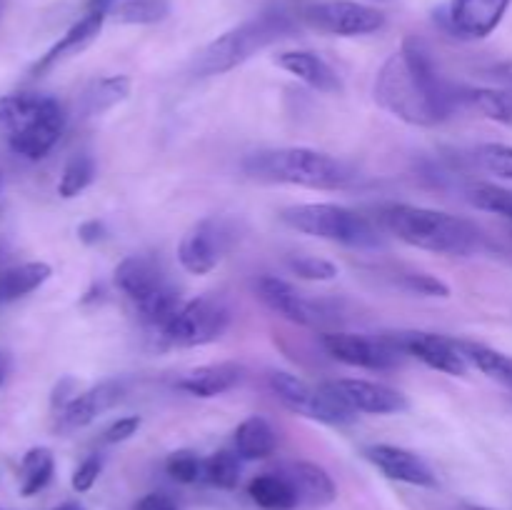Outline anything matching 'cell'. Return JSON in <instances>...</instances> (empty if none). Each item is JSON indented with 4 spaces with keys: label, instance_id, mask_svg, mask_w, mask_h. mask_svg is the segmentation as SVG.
I'll use <instances>...</instances> for the list:
<instances>
[{
    "label": "cell",
    "instance_id": "obj_35",
    "mask_svg": "<svg viewBox=\"0 0 512 510\" xmlns=\"http://www.w3.org/2000/svg\"><path fill=\"white\" fill-rule=\"evenodd\" d=\"M285 263H288V270L293 275L303 280H318V283L335 280L340 273L338 265L325 258H315V255H290Z\"/></svg>",
    "mask_w": 512,
    "mask_h": 510
},
{
    "label": "cell",
    "instance_id": "obj_29",
    "mask_svg": "<svg viewBox=\"0 0 512 510\" xmlns=\"http://www.w3.org/2000/svg\"><path fill=\"white\" fill-rule=\"evenodd\" d=\"M465 105L478 110L485 118L512 128V90L505 88H470L460 95Z\"/></svg>",
    "mask_w": 512,
    "mask_h": 510
},
{
    "label": "cell",
    "instance_id": "obj_26",
    "mask_svg": "<svg viewBox=\"0 0 512 510\" xmlns=\"http://www.w3.org/2000/svg\"><path fill=\"white\" fill-rule=\"evenodd\" d=\"M248 495L263 510H293L300 505L298 490L285 473H263L250 480Z\"/></svg>",
    "mask_w": 512,
    "mask_h": 510
},
{
    "label": "cell",
    "instance_id": "obj_37",
    "mask_svg": "<svg viewBox=\"0 0 512 510\" xmlns=\"http://www.w3.org/2000/svg\"><path fill=\"white\" fill-rule=\"evenodd\" d=\"M403 285L410 290V293L425 295V298H448L450 295L448 283H443L438 275H430V273L403 275Z\"/></svg>",
    "mask_w": 512,
    "mask_h": 510
},
{
    "label": "cell",
    "instance_id": "obj_42",
    "mask_svg": "<svg viewBox=\"0 0 512 510\" xmlns=\"http://www.w3.org/2000/svg\"><path fill=\"white\" fill-rule=\"evenodd\" d=\"M488 75L500 85V88L512 90V60H500V63L490 65Z\"/></svg>",
    "mask_w": 512,
    "mask_h": 510
},
{
    "label": "cell",
    "instance_id": "obj_47",
    "mask_svg": "<svg viewBox=\"0 0 512 510\" xmlns=\"http://www.w3.org/2000/svg\"><path fill=\"white\" fill-rule=\"evenodd\" d=\"M0 260H3V248H0Z\"/></svg>",
    "mask_w": 512,
    "mask_h": 510
},
{
    "label": "cell",
    "instance_id": "obj_12",
    "mask_svg": "<svg viewBox=\"0 0 512 510\" xmlns=\"http://www.w3.org/2000/svg\"><path fill=\"white\" fill-rule=\"evenodd\" d=\"M258 290V298L268 305L273 313H278L280 318L290 320L295 325H323L328 320H333V308H330L325 300H313L305 293H300L295 285H290L288 280L278 278V275H263V278L255 283Z\"/></svg>",
    "mask_w": 512,
    "mask_h": 510
},
{
    "label": "cell",
    "instance_id": "obj_36",
    "mask_svg": "<svg viewBox=\"0 0 512 510\" xmlns=\"http://www.w3.org/2000/svg\"><path fill=\"white\" fill-rule=\"evenodd\" d=\"M480 168L503 180H512V145L485 143L475 150Z\"/></svg>",
    "mask_w": 512,
    "mask_h": 510
},
{
    "label": "cell",
    "instance_id": "obj_9",
    "mask_svg": "<svg viewBox=\"0 0 512 510\" xmlns=\"http://www.w3.org/2000/svg\"><path fill=\"white\" fill-rule=\"evenodd\" d=\"M228 325L230 310L225 300L203 295V298L180 305L178 313L160 328V338L178 348H195V345H208L223 338Z\"/></svg>",
    "mask_w": 512,
    "mask_h": 510
},
{
    "label": "cell",
    "instance_id": "obj_6",
    "mask_svg": "<svg viewBox=\"0 0 512 510\" xmlns=\"http://www.w3.org/2000/svg\"><path fill=\"white\" fill-rule=\"evenodd\" d=\"M288 228L303 235L348 245V248H378L380 230L363 213L335 203H300L280 213Z\"/></svg>",
    "mask_w": 512,
    "mask_h": 510
},
{
    "label": "cell",
    "instance_id": "obj_14",
    "mask_svg": "<svg viewBox=\"0 0 512 510\" xmlns=\"http://www.w3.org/2000/svg\"><path fill=\"white\" fill-rule=\"evenodd\" d=\"M508 8L510 0H450L445 18L458 38L483 40L498 30Z\"/></svg>",
    "mask_w": 512,
    "mask_h": 510
},
{
    "label": "cell",
    "instance_id": "obj_33",
    "mask_svg": "<svg viewBox=\"0 0 512 510\" xmlns=\"http://www.w3.org/2000/svg\"><path fill=\"white\" fill-rule=\"evenodd\" d=\"M468 200L478 210L508 218L512 223V190L495 183H475L468 188Z\"/></svg>",
    "mask_w": 512,
    "mask_h": 510
},
{
    "label": "cell",
    "instance_id": "obj_40",
    "mask_svg": "<svg viewBox=\"0 0 512 510\" xmlns=\"http://www.w3.org/2000/svg\"><path fill=\"white\" fill-rule=\"evenodd\" d=\"M135 510H180V508L170 495L148 493L145 498H140V503L135 505Z\"/></svg>",
    "mask_w": 512,
    "mask_h": 510
},
{
    "label": "cell",
    "instance_id": "obj_21",
    "mask_svg": "<svg viewBox=\"0 0 512 510\" xmlns=\"http://www.w3.org/2000/svg\"><path fill=\"white\" fill-rule=\"evenodd\" d=\"M275 63L298 80H303L305 85L318 90V93L333 95L343 90L340 75L335 73L333 65L320 58L318 53H313V50H285L275 58Z\"/></svg>",
    "mask_w": 512,
    "mask_h": 510
},
{
    "label": "cell",
    "instance_id": "obj_19",
    "mask_svg": "<svg viewBox=\"0 0 512 510\" xmlns=\"http://www.w3.org/2000/svg\"><path fill=\"white\" fill-rule=\"evenodd\" d=\"M108 18H110V13H105V10L83 8V15H80V18L75 20L68 30H65L63 38L55 40V43L50 45L43 55H40L38 63L33 65V70H30V73L33 75L48 73V70L55 68L60 60L70 58V55H78L80 50L88 48V45L98 38L100 30H103L105 20Z\"/></svg>",
    "mask_w": 512,
    "mask_h": 510
},
{
    "label": "cell",
    "instance_id": "obj_43",
    "mask_svg": "<svg viewBox=\"0 0 512 510\" xmlns=\"http://www.w3.org/2000/svg\"><path fill=\"white\" fill-rule=\"evenodd\" d=\"M5 378H8V355L0 350V388H3Z\"/></svg>",
    "mask_w": 512,
    "mask_h": 510
},
{
    "label": "cell",
    "instance_id": "obj_30",
    "mask_svg": "<svg viewBox=\"0 0 512 510\" xmlns=\"http://www.w3.org/2000/svg\"><path fill=\"white\" fill-rule=\"evenodd\" d=\"M170 0H120L110 18L125 25H153L168 18Z\"/></svg>",
    "mask_w": 512,
    "mask_h": 510
},
{
    "label": "cell",
    "instance_id": "obj_5",
    "mask_svg": "<svg viewBox=\"0 0 512 510\" xmlns=\"http://www.w3.org/2000/svg\"><path fill=\"white\" fill-rule=\"evenodd\" d=\"M243 170L263 183L298 185L310 190H343L355 180L345 160L313 148H275L253 153Z\"/></svg>",
    "mask_w": 512,
    "mask_h": 510
},
{
    "label": "cell",
    "instance_id": "obj_31",
    "mask_svg": "<svg viewBox=\"0 0 512 510\" xmlns=\"http://www.w3.org/2000/svg\"><path fill=\"white\" fill-rule=\"evenodd\" d=\"M240 455L235 450H218L210 458H205L203 480L213 488L233 490L240 483Z\"/></svg>",
    "mask_w": 512,
    "mask_h": 510
},
{
    "label": "cell",
    "instance_id": "obj_41",
    "mask_svg": "<svg viewBox=\"0 0 512 510\" xmlns=\"http://www.w3.org/2000/svg\"><path fill=\"white\" fill-rule=\"evenodd\" d=\"M78 238L83 240L85 245H95L105 238V225L100 220H85L78 228Z\"/></svg>",
    "mask_w": 512,
    "mask_h": 510
},
{
    "label": "cell",
    "instance_id": "obj_7",
    "mask_svg": "<svg viewBox=\"0 0 512 510\" xmlns=\"http://www.w3.org/2000/svg\"><path fill=\"white\" fill-rule=\"evenodd\" d=\"M268 385L275 398L285 408L293 410L295 415H303V418L318 420V423L325 425H350L358 420V413L335 393L330 383L310 385L298 375L273 370L268 375Z\"/></svg>",
    "mask_w": 512,
    "mask_h": 510
},
{
    "label": "cell",
    "instance_id": "obj_23",
    "mask_svg": "<svg viewBox=\"0 0 512 510\" xmlns=\"http://www.w3.org/2000/svg\"><path fill=\"white\" fill-rule=\"evenodd\" d=\"M235 453L243 460H265L278 448V433L260 415H250L235 428Z\"/></svg>",
    "mask_w": 512,
    "mask_h": 510
},
{
    "label": "cell",
    "instance_id": "obj_38",
    "mask_svg": "<svg viewBox=\"0 0 512 510\" xmlns=\"http://www.w3.org/2000/svg\"><path fill=\"white\" fill-rule=\"evenodd\" d=\"M100 473H103V458H100V455H90V458H85L73 473L75 493H88V490L95 485V480L100 478Z\"/></svg>",
    "mask_w": 512,
    "mask_h": 510
},
{
    "label": "cell",
    "instance_id": "obj_39",
    "mask_svg": "<svg viewBox=\"0 0 512 510\" xmlns=\"http://www.w3.org/2000/svg\"><path fill=\"white\" fill-rule=\"evenodd\" d=\"M140 425H143L140 415H125V418H118L115 423L108 425V430L103 433V440L110 445L125 443V440H130L138 433Z\"/></svg>",
    "mask_w": 512,
    "mask_h": 510
},
{
    "label": "cell",
    "instance_id": "obj_28",
    "mask_svg": "<svg viewBox=\"0 0 512 510\" xmlns=\"http://www.w3.org/2000/svg\"><path fill=\"white\" fill-rule=\"evenodd\" d=\"M55 473V458L48 448H30L20 460V495L30 498L48 488Z\"/></svg>",
    "mask_w": 512,
    "mask_h": 510
},
{
    "label": "cell",
    "instance_id": "obj_8",
    "mask_svg": "<svg viewBox=\"0 0 512 510\" xmlns=\"http://www.w3.org/2000/svg\"><path fill=\"white\" fill-rule=\"evenodd\" d=\"M293 13L298 23L338 38L378 33L388 20L383 10L358 0H300Z\"/></svg>",
    "mask_w": 512,
    "mask_h": 510
},
{
    "label": "cell",
    "instance_id": "obj_22",
    "mask_svg": "<svg viewBox=\"0 0 512 510\" xmlns=\"http://www.w3.org/2000/svg\"><path fill=\"white\" fill-rule=\"evenodd\" d=\"M285 475L290 478V483L298 490L300 503L308 505H328L333 503L335 495H338V488H335L333 478L325 473L320 465L308 463V460H300V463H293Z\"/></svg>",
    "mask_w": 512,
    "mask_h": 510
},
{
    "label": "cell",
    "instance_id": "obj_45",
    "mask_svg": "<svg viewBox=\"0 0 512 510\" xmlns=\"http://www.w3.org/2000/svg\"><path fill=\"white\" fill-rule=\"evenodd\" d=\"M463 510H490V508H483V505H465Z\"/></svg>",
    "mask_w": 512,
    "mask_h": 510
},
{
    "label": "cell",
    "instance_id": "obj_16",
    "mask_svg": "<svg viewBox=\"0 0 512 510\" xmlns=\"http://www.w3.org/2000/svg\"><path fill=\"white\" fill-rule=\"evenodd\" d=\"M335 393L355 410L365 415H393L408 410V398L400 390L390 388L385 383L363 378H340L330 383Z\"/></svg>",
    "mask_w": 512,
    "mask_h": 510
},
{
    "label": "cell",
    "instance_id": "obj_1",
    "mask_svg": "<svg viewBox=\"0 0 512 510\" xmlns=\"http://www.w3.org/2000/svg\"><path fill=\"white\" fill-rule=\"evenodd\" d=\"M373 95L385 113L418 128H433L448 120L460 100L440 78L425 45L415 38H405L400 50L385 60Z\"/></svg>",
    "mask_w": 512,
    "mask_h": 510
},
{
    "label": "cell",
    "instance_id": "obj_17",
    "mask_svg": "<svg viewBox=\"0 0 512 510\" xmlns=\"http://www.w3.org/2000/svg\"><path fill=\"white\" fill-rule=\"evenodd\" d=\"M365 458L390 480L398 483L418 485V488H438V475L433 473L428 463L418 453L398 445H368Z\"/></svg>",
    "mask_w": 512,
    "mask_h": 510
},
{
    "label": "cell",
    "instance_id": "obj_13",
    "mask_svg": "<svg viewBox=\"0 0 512 510\" xmlns=\"http://www.w3.org/2000/svg\"><path fill=\"white\" fill-rule=\"evenodd\" d=\"M388 338L393 340L400 348V353L410 355V358L420 360L428 368L438 370L445 375H468L470 365L465 363V358L460 355V350L455 348L453 338H445V335L435 333H423V330H408V333H388Z\"/></svg>",
    "mask_w": 512,
    "mask_h": 510
},
{
    "label": "cell",
    "instance_id": "obj_32",
    "mask_svg": "<svg viewBox=\"0 0 512 510\" xmlns=\"http://www.w3.org/2000/svg\"><path fill=\"white\" fill-rule=\"evenodd\" d=\"M95 180V160L88 153H75L65 163L63 173L58 180V195L60 198H75L83 193L90 183Z\"/></svg>",
    "mask_w": 512,
    "mask_h": 510
},
{
    "label": "cell",
    "instance_id": "obj_2",
    "mask_svg": "<svg viewBox=\"0 0 512 510\" xmlns=\"http://www.w3.org/2000/svg\"><path fill=\"white\" fill-rule=\"evenodd\" d=\"M378 220L380 228L388 230L390 235L428 253L470 258L480 253L485 243L480 228L470 220L443 213V210L420 208V205H385Z\"/></svg>",
    "mask_w": 512,
    "mask_h": 510
},
{
    "label": "cell",
    "instance_id": "obj_4",
    "mask_svg": "<svg viewBox=\"0 0 512 510\" xmlns=\"http://www.w3.org/2000/svg\"><path fill=\"white\" fill-rule=\"evenodd\" d=\"M0 133L15 155L43 160L65 133V110L53 95L10 93L0 98Z\"/></svg>",
    "mask_w": 512,
    "mask_h": 510
},
{
    "label": "cell",
    "instance_id": "obj_46",
    "mask_svg": "<svg viewBox=\"0 0 512 510\" xmlns=\"http://www.w3.org/2000/svg\"><path fill=\"white\" fill-rule=\"evenodd\" d=\"M0 190H3V170H0Z\"/></svg>",
    "mask_w": 512,
    "mask_h": 510
},
{
    "label": "cell",
    "instance_id": "obj_27",
    "mask_svg": "<svg viewBox=\"0 0 512 510\" xmlns=\"http://www.w3.org/2000/svg\"><path fill=\"white\" fill-rule=\"evenodd\" d=\"M50 275H53V268L48 263H40V260L0 270V305L25 298L43 283H48Z\"/></svg>",
    "mask_w": 512,
    "mask_h": 510
},
{
    "label": "cell",
    "instance_id": "obj_3",
    "mask_svg": "<svg viewBox=\"0 0 512 510\" xmlns=\"http://www.w3.org/2000/svg\"><path fill=\"white\" fill-rule=\"evenodd\" d=\"M298 18L293 10L275 8L225 30L223 35L205 45L193 60V73L198 78H213V75H225L230 70L248 63L260 50L270 48L278 40L290 38L298 30Z\"/></svg>",
    "mask_w": 512,
    "mask_h": 510
},
{
    "label": "cell",
    "instance_id": "obj_10",
    "mask_svg": "<svg viewBox=\"0 0 512 510\" xmlns=\"http://www.w3.org/2000/svg\"><path fill=\"white\" fill-rule=\"evenodd\" d=\"M320 345L325 353L338 363L350 365V368H363L383 373L400 365L398 345L388 335H365V333H343V330H330L320 335Z\"/></svg>",
    "mask_w": 512,
    "mask_h": 510
},
{
    "label": "cell",
    "instance_id": "obj_25",
    "mask_svg": "<svg viewBox=\"0 0 512 510\" xmlns=\"http://www.w3.org/2000/svg\"><path fill=\"white\" fill-rule=\"evenodd\" d=\"M455 348L460 350V355L465 358V363L473 365L475 370H480L483 375H488L495 383L512 388V355L500 353V350L490 348L485 343H475V340L465 338H453Z\"/></svg>",
    "mask_w": 512,
    "mask_h": 510
},
{
    "label": "cell",
    "instance_id": "obj_18",
    "mask_svg": "<svg viewBox=\"0 0 512 510\" xmlns=\"http://www.w3.org/2000/svg\"><path fill=\"white\" fill-rule=\"evenodd\" d=\"M115 285H118L120 293L128 295L135 303V308H138V305L148 303L150 298H155L158 293L168 290L173 283H170L163 265L155 258H150V255H128V258L120 260L118 268H115Z\"/></svg>",
    "mask_w": 512,
    "mask_h": 510
},
{
    "label": "cell",
    "instance_id": "obj_11",
    "mask_svg": "<svg viewBox=\"0 0 512 510\" xmlns=\"http://www.w3.org/2000/svg\"><path fill=\"white\" fill-rule=\"evenodd\" d=\"M235 245V228L225 218H203L180 238L178 260L188 273L208 275Z\"/></svg>",
    "mask_w": 512,
    "mask_h": 510
},
{
    "label": "cell",
    "instance_id": "obj_15",
    "mask_svg": "<svg viewBox=\"0 0 512 510\" xmlns=\"http://www.w3.org/2000/svg\"><path fill=\"white\" fill-rule=\"evenodd\" d=\"M125 395V383L123 380H105V383L93 385L85 393L73 395L63 408L58 410V420H55V428L60 433H73V430L85 428V425L93 423L98 415H103L105 410H110L113 405H118Z\"/></svg>",
    "mask_w": 512,
    "mask_h": 510
},
{
    "label": "cell",
    "instance_id": "obj_24",
    "mask_svg": "<svg viewBox=\"0 0 512 510\" xmlns=\"http://www.w3.org/2000/svg\"><path fill=\"white\" fill-rule=\"evenodd\" d=\"M130 88H133V83H130L128 75H108V78L93 80L80 95V113H83V118L108 113L115 105L128 100Z\"/></svg>",
    "mask_w": 512,
    "mask_h": 510
},
{
    "label": "cell",
    "instance_id": "obj_34",
    "mask_svg": "<svg viewBox=\"0 0 512 510\" xmlns=\"http://www.w3.org/2000/svg\"><path fill=\"white\" fill-rule=\"evenodd\" d=\"M203 468H205V460L200 458L195 450H175V453L168 455L165 460V473L175 480V483H183V485H193L198 480H203Z\"/></svg>",
    "mask_w": 512,
    "mask_h": 510
},
{
    "label": "cell",
    "instance_id": "obj_20",
    "mask_svg": "<svg viewBox=\"0 0 512 510\" xmlns=\"http://www.w3.org/2000/svg\"><path fill=\"white\" fill-rule=\"evenodd\" d=\"M245 378V368L233 360H225V363H210L193 368L190 373H185L178 380V388L183 393L193 395V398H218V395L230 393L233 388H238Z\"/></svg>",
    "mask_w": 512,
    "mask_h": 510
},
{
    "label": "cell",
    "instance_id": "obj_44",
    "mask_svg": "<svg viewBox=\"0 0 512 510\" xmlns=\"http://www.w3.org/2000/svg\"><path fill=\"white\" fill-rule=\"evenodd\" d=\"M53 510H85V508L80 503H63V505H58V508H53Z\"/></svg>",
    "mask_w": 512,
    "mask_h": 510
}]
</instances>
